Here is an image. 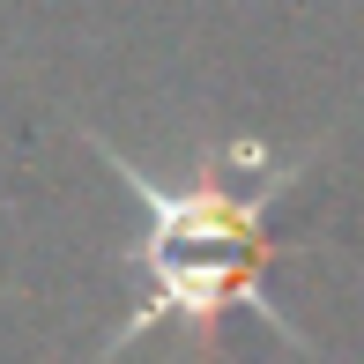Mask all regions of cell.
Returning <instances> with one entry per match:
<instances>
[{
	"label": "cell",
	"mask_w": 364,
	"mask_h": 364,
	"mask_svg": "<svg viewBox=\"0 0 364 364\" xmlns=\"http://www.w3.org/2000/svg\"><path fill=\"white\" fill-rule=\"evenodd\" d=\"M82 141L97 149V164H105L141 208V230H134V245H127L134 305L97 342L90 364H119L149 335H208L223 312H260L290 350L312 357V342L297 335V320L268 297V268H275V253H283V238H275L268 223H275V208H283V193L305 186L312 149L305 156H275L268 141L238 134V141H208L186 171H156V164H134L127 149H112L105 134H90V127H82Z\"/></svg>",
	"instance_id": "6da1fadb"
}]
</instances>
